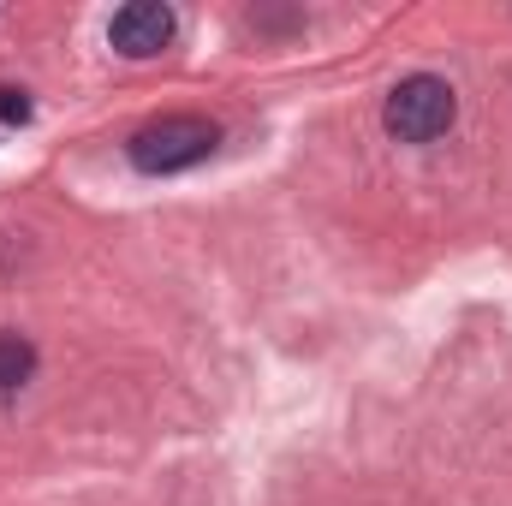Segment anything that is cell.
Masks as SVG:
<instances>
[{
  "instance_id": "6da1fadb",
  "label": "cell",
  "mask_w": 512,
  "mask_h": 506,
  "mask_svg": "<svg viewBox=\"0 0 512 506\" xmlns=\"http://www.w3.org/2000/svg\"><path fill=\"white\" fill-rule=\"evenodd\" d=\"M453 120H459V96H453V84L435 78V72L399 78L382 102V126H387L393 143H435V137L453 131Z\"/></svg>"
},
{
  "instance_id": "7a4b0ae2",
  "label": "cell",
  "mask_w": 512,
  "mask_h": 506,
  "mask_svg": "<svg viewBox=\"0 0 512 506\" xmlns=\"http://www.w3.org/2000/svg\"><path fill=\"white\" fill-rule=\"evenodd\" d=\"M215 143H221V131L209 126L203 114H161V120H149L143 131H131L126 155L137 173H185V167H197V161H209L215 155Z\"/></svg>"
},
{
  "instance_id": "3957f363",
  "label": "cell",
  "mask_w": 512,
  "mask_h": 506,
  "mask_svg": "<svg viewBox=\"0 0 512 506\" xmlns=\"http://www.w3.org/2000/svg\"><path fill=\"white\" fill-rule=\"evenodd\" d=\"M173 30H179V18H173V6H161V0H131V6H120V12L108 18V42H114V54H126V60H155V54L173 42Z\"/></svg>"
},
{
  "instance_id": "277c9868",
  "label": "cell",
  "mask_w": 512,
  "mask_h": 506,
  "mask_svg": "<svg viewBox=\"0 0 512 506\" xmlns=\"http://www.w3.org/2000/svg\"><path fill=\"white\" fill-rule=\"evenodd\" d=\"M36 376V346L24 334H0V393H18Z\"/></svg>"
},
{
  "instance_id": "5b68a950",
  "label": "cell",
  "mask_w": 512,
  "mask_h": 506,
  "mask_svg": "<svg viewBox=\"0 0 512 506\" xmlns=\"http://www.w3.org/2000/svg\"><path fill=\"white\" fill-rule=\"evenodd\" d=\"M0 120H6V126H24V120H30V96L12 90V84H0Z\"/></svg>"
}]
</instances>
